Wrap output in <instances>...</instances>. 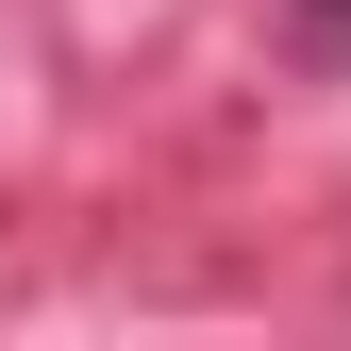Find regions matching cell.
<instances>
[{
    "mask_svg": "<svg viewBox=\"0 0 351 351\" xmlns=\"http://www.w3.org/2000/svg\"><path fill=\"white\" fill-rule=\"evenodd\" d=\"M301 17H318V34H351V0H301Z\"/></svg>",
    "mask_w": 351,
    "mask_h": 351,
    "instance_id": "obj_1",
    "label": "cell"
}]
</instances>
